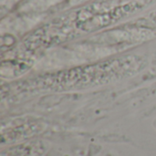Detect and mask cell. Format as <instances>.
<instances>
[{
    "label": "cell",
    "instance_id": "1",
    "mask_svg": "<svg viewBox=\"0 0 156 156\" xmlns=\"http://www.w3.org/2000/svg\"><path fill=\"white\" fill-rule=\"evenodd\" d=\"M156 0H90L51 18L25 37V50L37 51L98 34L143 13Z\"/></svg>",
    "mask_w": 156,
    "mask_h": 156
},
{
    "label": "cell",
    "instance_id": "2",
    "mask_svg": "<svg viewBox=\"0 0 156 156\" xmlns=\"http://www.w3.org/2000/svg\"><path fill=\"white\" fill-rule=\"evenodd\" d=\"M147 65L142 54H125L93 63L47 72L9 87L16 91H70L97 88L140 73Z\"/></svg>",
    "mask_w": 156,
    "mask_h": 156
},
{
    "label": "cell",
    "instance_id": "3",
    "mask_svg": "<svg viewBox=\"0 0 156 156\" xmlns=\"http://www.w3.org/2000/svg\"><path fill=\"white\" fill-rule=\"evenodd\" d=\"M110 47L127 48L156 38V9L133 17L95 37Z\"/></svg>",
    "mask_w": 156,
    "mask_h": 156
},
{
    "label": "cell",
    "instance_id": "4",
    "mask_svg": "<svg viewBox=\"0 0 156 156\" xmlns=\"http://www.w3.org/2000/svg\"><path fill=\"white\" fill-rule=\"evenodd\" d=\"M45 148L43 142L34 141L10 147L3 151L1 156H41L45 152Z\"/></svg>",
    "mask_w": 156,
    "mask_h": 156
},
{
    "label": "cell",
    "instance_id": "5",
    "mask_svg": "<svg viewBox=\"0 0 156 156\" xmlns=\"http://www.w3.org/2000/svg\"><path fill=\"white\" fill-rule=\"evenodd\" d=\"M154 128L156 129V120L154 121Z\"/></svg>",
    "mask_w": 156,
    "mask_h": 156
},
{
    "label": "cell",
    "instance_id": "6",
    "mask_svg": "<svg viewBox=\"0 0 156 156\" xmlns=\"http://www.w3.org/2000/svg\"><path fill=\"white\" fill-rule=\"evenodd\" d=\"M78 1H80V4H81V1H83V0H78ZM88 1H90V0H88Z\"/></svg>",
    "mask_w": 156,
    "mask_h": 156
}]
</instances>
